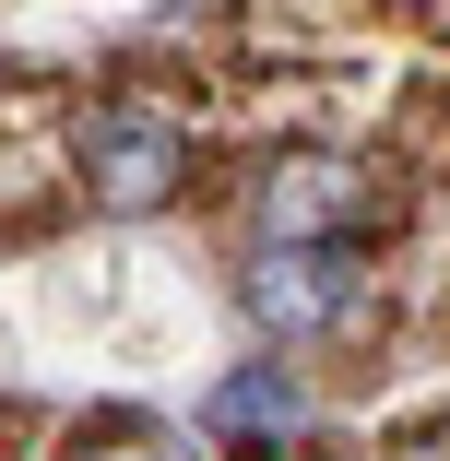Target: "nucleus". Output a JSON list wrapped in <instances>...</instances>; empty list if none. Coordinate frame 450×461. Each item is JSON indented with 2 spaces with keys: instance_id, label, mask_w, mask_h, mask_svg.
Here are the masks:
<instances>
[{
  "instance_id": "nucleus-1",
  "label": "nucleus",
  "mask_w": 450,
  "mask_h": 461,
  "mask_svg": "<svg viewBox=\"0 0 450 461\" xmlns=\"http://www.w3.org/2000/svg\"><path fill=\"white\" fill-rule=\"evenodd\" d=\"M178 177H190V142H178V119H154V107H107L83 131V190L107 213H154Z\"/></svg>"
},
{
  "instance_id": "nucleus-2",
  "label": "nucleus",
  "mask_w": 450,
  "mask_h": 461,
  "mask_svg": "<svg viewBox=\"0 0 450 461\" xmlns=\"http://www.w3.org/2000/svg\"><path fill=\"white\" fill-rule=\"evenodd\" d=\"M237 296H249L261 331H285V343H297V331H332L355 296H368V260H355V249H261Z\"/></svg>"
},
{
  "instance_id": "nucleus-3",
  "label": "nucleus",
  "mask_w": 450,
  "mask_h": 461,
  "mask_svg": "<svg viewBox=\"0 0 450 461\" xmlns=\"http://www.w3.org/2000/svg\"><path fill=\"white\" fill-rule=\"evenodd\" d=\"M355 225H368V177L344 154H285L261 177V237L273 249H344Z\"/></svg>"
},
{
  "instance_id": "nucleus-4",
  "label": "nucleus",
  "mask_w": 450,
  "mask_h": 461,
  "mask_svg": "<svg viewBox=\"0 0 450 461\" xmlns=\"http://www.w3.org/2000/svg\"><path fill=\"white\" fill-rule=\"evenodd\" d=\"M214 426H237V438H273V426H297L285 366H249V379H225V391H214Z\"/></svg>"
},
{
  "instance_id": "nucleus-5",
  "label": "nucleus",
  "mask_w": 450,
  "mask_h": 461,
  "mask_svg": "<svg viewBox=\"0 0 450 461\" xmlns=\"http://www.w3.org/2000/svg\"><path fill=\"white\" fill-rule=\"evenodd\" d=\"M96 461H190V449H166V438H119V449H96Z\"/></svg>"
},
{
  "instance_id": "nucleus-6",
  "label": "nucleus",
  "mask_w": 450,
  "mask_h": 461,
  "mask_svg": "<svg viewBox=\"0 0 450 461\" xmlns=\"http://www.w3.org/2000/svg\"><path fill=\"white\" fill-rule=\"evenodd\" d=\"M403 461H450V426H427V438H415V449H403Z\"/></svg>"
}]
</instances>
